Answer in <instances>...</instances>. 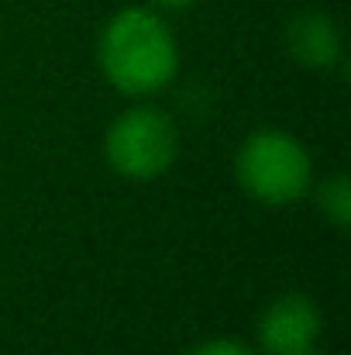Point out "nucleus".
<instances>
[{"instance_id":"f03ea898","label":"nucleus","mask_w":351,"mask_h":355,"mask_svg":"<svg viewBox=\"0 0 351 355\" xmlns=\"http://www.w3.org/2000/svg\"><path fill=\"white\" fill-rule=\"evenodd\" d=\"M237 183L262 204H289L310 187V155L286 131H255L234 162Z\"/></svg>"},{"instance_id":"6e6552de","label":"nucleus","mask_w":351,"mask_h":355,"mask_svg":"<svg viewBox=\"0 0 351 355\" xmlns=\"http://www.w3.org/2000/svg\"><path fill=\"white\" fill-rule=\"evenodd\" d=\"M162 7H186V3H193V0H159Z\"/></svg>"},{"instance_id":"1a4fd4ad","label":"nucleus","mask_w":351,"mask_h":355,"mask_svg":"<svg viewBox=\"0 0 351 355\" xmlns=\"http://www.w3.org/2000/svg\"><path fill=\"white\" fill-rule=\"evenodd\" d=\"M293 355H321V352H314V349H303V352H293Z\"/></svg>"},{"instance_id":"423d86ee","label":"nucleus","mask_w":351,"mask_h":355,"mask_svg":"<svg viewBox=\"0 0 351 355\" xmlns=\"http://www.w3.org/2000/svg\"><path fill=\"white\" fill-rule=\"evenodd\" d=\"M317 204H321L324 218H331L338 228H348L351 225V187L345 176L324 180L321 190H317Z\"/></svg>"},{"instance_id":"f257e3e1","label":"nucleus","mask_w":351,"mask_h":355,"mask_svg":"<svg viewBox=\"0 0 351 355\" xmlns=\"http://www.w3.org/2000/svg\"><path fill=\"white\" fill-rule=\"evenodd\" d=\"M100 66L120 94H155L176 76V38L159 14L127 7L100 38Z\"/></svg>"},{"instance_id":"20e7f679","label":"nucleus","mask_w":351,"mask_h":355,"mask_svg":"<svg viewBox=\"0 0 351 355\" xmlns=\"http://www.w3.org/2000/svg\"><path fill=\"white\" fill-rule=\"evenodd\" d=\"M317 335H321V311L303 293L279 297L262 314V324H258V342L269 355H293L314 349Z\"/></svg>"},{"instance_id":"0eeeda50","label":"nucleus","mask_w":351,"mask_h":355,"mask_svg":"<svg viewBox=\"0 0 351 355\" xmlns=\"http://www.w3.org/2000/svg\"><path fill=\"white\" fill-rule=\"evenodd\" d=\"M190 355H255V352H248V349L237 345V342H207V345L193 349Z\"/></svg>"},{"instance_id":"7ed1b4c3","label":"nucleus","mask_w":351,"mask_h":355,"mask_svg":"<svg viewBox=\"0 0 351 355\" xmlns=\"http://www.w3.org/2000/svg\"><path fill=\"white\" fill-rule=\"evenodd\" d=\"M176 124L159 107H131L107 131V159L127 180H152L176 159Z\"/></svg>"},{"instance_id":"39448f33","label":"nucleus","mask_w":351,"mask_h":355,"mask_svg":"<svg viewBox=\"0 0 351 355\" xmlns=\"http://www.w3.org/2000/svg\"><path fill=\"white\" fill-rule=\"evenodd\" d=\"M286 45L303 66H314V69H327L341 55V35L334 21L321 10L296 14L286 28Z\"/></svg>"}]
</instances>
